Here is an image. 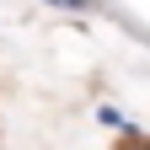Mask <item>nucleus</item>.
<instances>
[{
    "mask_svg": "<svg viewBox=\"0 0 150 150\" xmlns=\"http://www.w3.org/2000/svg\"><path fill=\"white\" fill-rule=\"evenodd\" d=\"M97 123H107V129H123V134H134V129H139V123H129L118 107H97Z\"/></svg>",
    "mask_w": 150,
    "mask_h": 150,
    "instance_id": "f257e3e1",
    "label": "nucleus"
},
{
    "mask_svg": "<svg viewBox=\"0 0 150 150\" xmlns=\"http://www.w3.org/2000/svg\"><path fill=\"white\" fill-rule=\"evenodd\" d=\"M43 6H54V11H91L97 0H43Z\"/></svg>",
    "mask_w": 150,
    "mask_h": 150,
    "instance_id": "f03ea898",
    "label": "nucleus"
},
{
    "mask_svg": "<svg viewBox=\"0 0 150 150\" xmlns=\"http://www.w3.org/2000/svg\"><path fill=\"white\" fill-rule=\"evenodd\" d=\"M123 150H145V129H134V134H123Z\"/></svg>",
    "mask_w": 150,
    "mask_h": 150,
    "instance_id": "7ed1b4c3",
    "label": "nucleus"
}]
</instances>
